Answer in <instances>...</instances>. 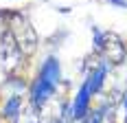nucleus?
<instances>
[{"label":"nucleus","mask_w":127,"mask_h":123,"mask_svg":"<svg viewBox=\"0 0 127 123\" xmlns=\"http://www.w3.org/2000/svg\"><path fill=\"white\" fill-rule=\"evenodd\" d=\"M9 31L13 33L18 46H20V51H22L24 55H31L33 51L37 49L35 29L26 22V18L22 13H11V15H9Z\"/></svg>","instance_id":"obj_1"},{"label":"nucleus","mask_w":127,"mask_h":123,"mask_svg":"<svg viewBox=\"0 0 127 123\" xmlns=\"http://www.w3.org/2000/svg\"><path fill=\"white\" fill-rule=\"evenodd\" d=\"M55 88H57V84H53L51 79H46L44 75H37L33 86H31V106L35 110H42L48 103V99L55 95Z\"/></svg>","instance_id":"obj_2"},{"label":"nucleus","mask_w":127,"mask_h":123,"mask_svg":"<svg viewBox=\"0 0 127 123\" xmlns=\"http://www.w3.org/2000/svg\"><path fill=\"white\" fill-rule=\"evenodd\" d=\"M90 97H92V92H90V86H88V81H83V86L79 88V92L75 95V101H72V106L66 110L68 119H75V121H81V119H86V114L90 112Z\"/></svg>","instance_id":"obj_3"},{"label":"nucleus","mask_w":127,"mask_h":123,"mask_svg":"<svg viewBox=\"0 0 127 123\" xmlns=\"http://www.w3.org/2000/svg\"><path fill=\"white\" fill-rule=\"evenodd\" d=\"M105 55H107V62H114V64H121L125 60V44L121 42V37L116 33H105Z\"/></svg>","instance_id":"obj_4"},{"label":"nucleus","mask_w":127,"mask_h":123,"mask_svg":"<svg viewBox=\"0 0 127 123\" xmlns=\"http://www.w3.org/2000/svg\"><path fill=\"white\" fill-rule=\"evenodd\" d=\"M107 64H110L107 60H101V62H99V66L88 75V79H86V81H88L90 92H92V95H94V92H99V90L103 88V81H105V77H107Z\"/></svg>","instance_id":"obj_5"},{"label":"nucleus","mask_w":127,"mask_h":123,"mask_svg":"<svg viewBox=\"0 0 127 123\" xmlns=\"http://www.w3.org/2000/svg\"><path fill=\"white\" fill-rule=\"evenodd\" d=\"M22 114V95H11L7 97L4 106H2V117L9 121H18Z\"/></svg>","instance_id":"obj_6"},{"label":"nucleus","mask_w":127,"mask_h":123,"mask_svg":"<svg viewBox=\"0 0 127 123\" xmlns=\"http://www.w3.org/2000/svg\"><path fill=\"white\" fill-rule=\"evenodd\" d=\"M39 75H44L46 79H51L53 84H59V79H62L59 60H57V57H48V60L42 64V68H39Z\"/></svg>","instance_id":"obj_7"},{"label":"nucleus","mask_w":127,"mask_h":123,"mask_svg":"<svg viewBox=\"0 0 127 123\" xmlns=\"http://www.w3.org/2000/svg\"><path fill=\"white\" fill-rule=\"evenodd\" d=\"M105 108H107V106H101V108H96V110L88 112V114H86V119H83V123H103Z\"/></svg>","instance_id":"obj_8"},{"label":"nucleus","mask_w":127,"mask_h":123,"mask_svg":"<svg viewBox=\"0 0 127 123\" xmlns=\"http://www.w3.org/2000/svg\"><path fill=\"white\" fill-rule=\"evenodd\" d=\"M92 35H94V49H96V51H103V46H105V33L99 31L96 26H92Z\"/></svg>","instance_id":"obj_9"},{"label":"nucleus","mask_w":127,"mask_h":123,"mask_svg":"<svg viewBox=\"0 0 127 123\" xmlns=\"http://www.w3.org/2000/svg\"><path fill=\"white\" fill-rule=\"evenodd\" d=\"M107 2H112V4H116V7H123V9H127V0H107Z\"/></svg>","instance_id":"obj_10"},{"label":"nucleus","mask_w":127,"mask_h":123,"mask_svg":"<svg viewBox=\"0 0 127 123\" xmlns=\"http://www.w3.org/2000/svg\"><path fill=\"white\" fill-rule=\"evenodd\" d=\"M51 123H64V121H59V119H53V121Z\"/></svg>","instance_id":"obj_11"}]
</instances>
